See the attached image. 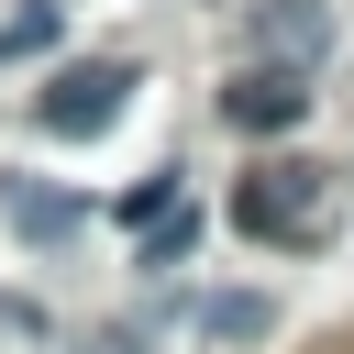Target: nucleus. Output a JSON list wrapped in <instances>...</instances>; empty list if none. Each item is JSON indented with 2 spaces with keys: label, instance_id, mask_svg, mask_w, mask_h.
Returning <instances> with one entry per match:
<instances>
[{
  "label": "nucleus",
  "instance_id": "obj_1",
  "mask_svg": "<svg viewBox=\"0 0 354 354\" xmlns=\"http://www.w3.org/2000/svg\"><path fill=\"white\" fill-rule=\"evenodd\" d=\"M332 210H343V177L310 166V155H277L232 188V232H254V243H321Z\"/></svg>",
  "mask_w": 354,
  "mask_h": 354
},
{
  "label": "nucleus",
  "instance_id": "obj_2",
  "mask_svg": "<svg viewBox=\"0 0 354 354\" xmlns=\"http://www.w3.org/2000/svg\"><path fill=\"white\" fill-rule=\"evenodd\" d=\"M122 100H133V66L122 55H88V66H55V88L33 100V122L44 133H111Z\"/></svg>",
  "mask_w": 354,
  "mask_h": 354
},
{
  "label": "nucleus",
  "instance_id": "obj_3",
  "mask_svg": "<svg viewBox=\"0 0 354 354\" xmlns=\"http://www.w3.org/2000/svg\"><path fill=\"white\" fill-rule=\"evenodd\" d=\"M299 111H310V88H299L288 66H243V77L221 88V122H232V133H299Z\"/></svg>",
  "mask_w": 354,
  "mask_h": 354
},
{
  "label": "nucleus",
  "instance_id": "obj_4",
  "mask_svg": "<svg viewBox=\"0 0 354 354\" xmlns=\"http://www.w3.org/2000/svg\"><path fill=\"white\" fill-rule=\"evenodd\" d=\"M0 210H11L22 243H66V232H88V199H66V188H44V177H0Z\"/></svg>",
  "mask_w": 354,
  "mask_h": 354
},
{
  "label": "nucleus",
  "instance_id": "obj_5",
  "mask_svg": "<svg viewBox=\"0 0 354 354\" xmlns=\"http://www.w3.org/2000/svg\"><path fill=\"white\" fill-rule=\"evenodd\" d=\"M321 33H332V11H321V0H266V11H254V44H266L288 77L321 55Z\"/></svg>",
  "mask_w": 354,
  "mask_h": 354
},
{
  "label": "nucleus",
  "instance_id": "obj_6",
  "mask_svg": "<svg viewBox=\"0 0 354 354\" xmlns=\"http://www.w3.org/2000/svg\"><path fill=\"white\" fill-rule=\"evenodd\" d=\"M199 332H210V343H254V332H266V299H210Z\"/></svg>",
  "mask_w": 354,
  "mask_h": 354
},
{
  "label": "nucleus",
  "instance_id": "obj_7",
  "mask_svg": "<svg viewBox=\"0 0 354 354\" xmlns=\"http://www.w3.org/2000/svg\"><path fill=\"white\" fill-rule=\"evenodd\" d=\"M44 44H55V0H33V11L0 22V66H11V55H44Z\"/></svg>",
  "mask_w": 354,
  "mask_h": 354
},
{
  "label": "nucleus",
  "instance_id": "obj_8",
  "mask_svg": "<svg viewBox=\"0 0 354 354\" xmlns=\"http://www.w3.org/2000/svg\"><path fill=\"white\" fill-rule=\"evenodd\" d=\"M188 243H199L188 210H177V221H144V266H188Z\"/></svg>",
  "mask_w": 354,
  "mask_h": 354
},
{
  "label": "nucleus",
  "instance_id": "obj_9",
  "mask_svg": "<svg viewBox=\"0 0 354 354\" xmlns=\"http://www.w3.org/2000/svg\"><path fill=\"white\" fill-rule=\"evenodd\" d=\"M33 332H44V321H33L22 299H0V343H33Z\"/></svg>",
  "mask_w": 354,
  "mask_h": 354
}]
</instances>
